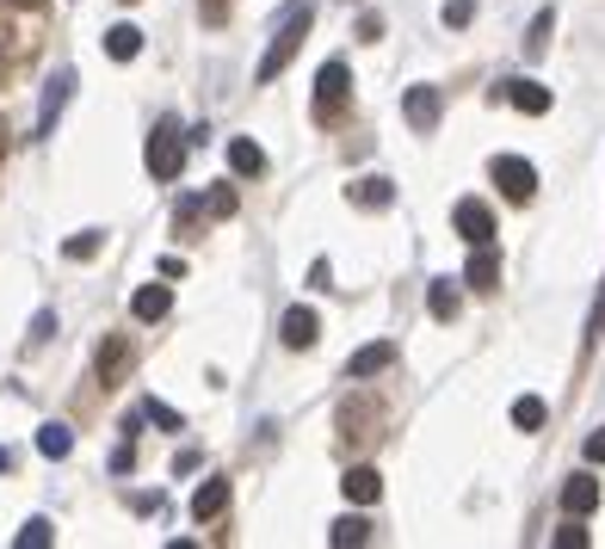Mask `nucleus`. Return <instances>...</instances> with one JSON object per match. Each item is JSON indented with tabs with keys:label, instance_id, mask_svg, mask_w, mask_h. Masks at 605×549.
<instances>
[{
	"label": "nucleus",
	"instance_id": "obj_1",
	"mask_svg": "<svg viewBox=\"0 0 605 549\" xmlns=\"http://www.w3.org/2000/svg\"><path fill=\"white\" fill-rule=\"evenodd\" d=\"M309 20H316V7L309 0H297V7H284V20H279V32H272V43H266V57H260V68H254V80H279L284 75V62L297 57V43H302V32H309Z\"/></svg>",
	"mask_w": 605,
	"mask_h": 549
},
{
	"label": "nucleus",
	"instance_id": "obj_2",
	"mask_svg": "<svg viewBox=\"0 0 605 549\" xmlns=\"http://www.w3.org/2000/svg\"><path fill=\"white\" fill-rule=\"evenodd\" d=\"M143 161H149L155 179H180V167H186V136H180V124L173 117H161L149 130V149H143Z\"/></svg>",
	"mask_w": 605,
	"mask_h": 549
},
{
	"label": "nucleus",
	"instance_id": "obj_3",
	"mask_svg": "<svg viewBox=\"0 0 605 549\" xmlns=\"http://www.w3.org/2000/svg\"><path fill=\"white\" fill-rule=\"evenodd\" d=\"M494 186L507 191L513 204H526L531 191H538V167L519 161V154H494Z\"/></svg>",
	"mask_w": 605,
	"mask_h": 549
},
{
	"label": "nucleus",
	"instance_id": "obj_4",
	"mask_svg": "<svg viewBox=\"0 0 605 549\" xmlns=\"http://www.w3.org/2000/svg\"><path fill=\"white\" fill-rule=\"evenodd\" d=\"M452 223H457V235H464V241H470V247L494 241V210L482 204V198H457Z\"/></svg>",
	"mask_w": 605,
	"mask_h": 549
},
{
	"label": "nucleus",
	"instance_id": "obj_5",
	"mask_svg": "<svg viewBox=\"0 0 605 549\" xmlns=\"http://www.w3.org/2000/svg\"><path fill=\"white\" fill-rule=\"evenodd\" d=\"M279 340L291 346V352H309V346L322 340V315L316 309H284V322H279Z\"/></svg>",
	"mask_w": 605,
	"mask_h": 549
},
{
	"label": "nucleus",
	"instance_id": "obj_6",
	"mask_svg": "<svg viewBox=\"0 0 605 549\" xmlns=\"http://www.w3.org/2000/svg\"><path fill=\"white\" fill-rule=\"evenodd\" d=\"M69 93H75V68H57V75L44 80V105H38V136L57 130L62 105H69Z\"/></svg>",
	"mask_w": 605,
	"mask_h": 549
},
{
	"label": "nucleus",
	"instance_id": "obj_7",
	"mask_svg": "<svg viewBox=\"0 0 605 549\" xmlns=\"http://www.w3.org/2000/svg\"><path fill=\"white\" fill-rule=\"evenodd\" d=\"M390 364H396V340H371V346H359V352L346 359V383L378 377V371H390Z\"/></svg>",
	"mask_w": 605,
	"mask_h": 549
},
{
	"label": "nucleus",
	"instance_id": "obj_8",
	"mask_svg": "<svg viewBox=\"0 0 605 549\" xmlns=\"http://www.w3.org/2000/svg\"><path fill=\"white\" fill-rule=\"evenodd\" d=\"M563 512H568V519L600 512V482H593V475H568V482H563Z\"/></svg>",
	"mask_w": 605,
	"mask_h": 549
},
{
	"label": "nucleus",
	"instance_id": "obj_9",
	"mask_svg": "<svg viewBox=\"0 0 605 549\" xmlns=\"http://www.w3.org/2000/svg\"><path fill=\"white\" fill-rule=\"evenodd\" d=\"M346 93H353V75H346V62H322V75H316V105H322V112H334Z\"/></svg>",
	"mask_w": 605,
	"mask_h": 549
},
{
	"label": "nucleus",
	"instance_id": "obj_10",
	"mask_svg": "<svg viewBox=\"0 0 605 549\" xmlns=\"http://www.w3.org/2000/svg\"><path fill=\"white\" fill-rule=\"evenodd\" d=\"M402 112H408V124H415L420 136L439 124V87H408V99H402Z\"/></svg>",
	"mask_w": 605,
	"mask_h": 549
},
{
	"label": "nucleus",
	"instance_id": "obj_11",
	"mask_svg": "<svg viewBox=\"0 0 605 549\" xmlns=\"http://www.w3.org/2000/svg\"><path fill=\"white\" fill-rule=\"evenodd\" d=\"M168 309H173V290H168V285H143V290L131 297V315H136V322H161Z\"/></svg>",
	"mask_w": 605,
	"mask_h": 549
},
{
	"label": "nucleus",
	"instance_id": "obj_12",
	"mask_svg": "<svg viewBox=\"0 0 605 549\" xmlns=\"http://www.w3.org/2000/svg\"><path fill=\"white\" fill-rule=\"evenodd\" d=\"M464 285H476V290H494V285H501V253H494L489 241L476 247V260H470V272H464Z\"/></svg>",
	"mask_w": 605,
	"mask_h": 549
},
{
	"label": "nucleus",
	"instance_id": "obj_13",
	"mask_svg": "<svg viewBox=\"0 0 605 549\" xmlns=\"http://www.w3.org/2000/svg\"><path fill=\"white\" fill-rule=\"evenodd\" d=\"M223 507H229V482H223V475H210L205 488L192 494V519L205 525V519H217V512H223Z\"/></svg>",
	"mask_w": 605,
	"mask_h": 549
},
{
	"label": "nucleus",
	"instance_id": "obj_14",
	"mask_svg": "<svg viewBox=\"0 0 605 549\" xmlns=\"http://www.w3.org/2000/svg\"><path fill=\"white\" fill-rule=\"evenodd\" d=\"M229 167L242 173V179H260V173H266V149H260V142H247V136H235V142H229Z\"/></svg>",
	"mask_w": 605,
	"mask_h": 549
},
{
	"label": "nucleus",
	"instance_id": "obj_15",
	"mask_svg": "<svg viewBox=\"0 0 605 549\" xmlns=\"http://www.w3.org/2000/svg\"><path fill=\"white\" fill-rule=\"evenodd\" d=\"M341 488H346V500L371 507V500L383 494V475H378V470H365V463H359V470H346V475H341Z\"/></svg>",
	"mask_w": 605,
	"mask_h": 549
},
{
	"label": "nucleus",
	"instance_id": "obj_16",
	"mask_svg": "<svg viewBox=\"0 0 605 549\" xmlns=\"http://www.w3.org/2000/svg\"><path fill=\"white\" fill-rule=\"evenodd\" d=\"M507 99H513L526 117L550 112V87H538V80H507Z\"/></svg>",
	"mask_w": 605,
	"mask_h": 549
},
{
	"label": "nucleus",
	"instance_id": "obj_17",
	"mask_svg": "<svg viewBox=\"0 0 605 549\" xmlns=\"http://www.w3.org/2000/svg\"><path fill=\"white\" fill-rule=\"evenodd\" d=\"M136 50H143V32H136V25H112V32H106V57L112 62H131Z\"/></svg>",
	"mask_w": 605,
	"mask_h": 549
},
{
	"label": "nucleus",
	"instance_id": "obj_18",
	"mask_svg": "<svg viewBox=\"0 0 605 549\" xmlns=\"http://www.w3.org/2000/svg\"><path fill=\"white\" fill-rule=\"evenodd\" d=\"M427 309H433V322H457V290H452V278H433V290H427Z\"/></svg>",
	"mask_w": 605,
	"mask_h": 549
},
{
	"label": "nucleus",
	"instance_id": "obj_19",
	"mask_svg": "<svg viewBox=\"0 0 605 549\" xmlns=\"http://www.w3.org/2000/svg\"><path fill=\"white\" fill-rule=\"evenodd\" d=\"M390 198H396V191H390V179H378V173L353 186V204H365V210H383V204H390Z\"/></svg>",
	"mask_w": 605,
	"mask_h": 549
},
{
	"label": "nucleus",
	"instance_id": "obj_20",
	"mask_svg": "<svg viewBox=\"0 0 605 549\" xmlns=\"http://www.w3.org/2000/svg\"><path fill=\"white\" fill-rule=\"evenodd\" d=\"M38 451H44V457H69V451H75V433H69L62 420H50V426L38 433Z\"/></svg>",
	"mask_w": 605,
	"mask_h": 549
},
{
	"label": "nucleus",
	"instance_id": "obj_21",
	"mask_svg": "<svg viewBox=\"0 0 605 549\" xmlns=\"http://www.w3.org/2000/svg\"><path fill=\"white\" fill-rule=\"evenodd\" d=\"M365 537H371L365 519H334V531H328V544H334V549H359Z\"/></svg>",
	"mask_w": 605,
	"mask_h": 549
},
{
	"label": "nucleus",
	"instance_id": "obj_22",
	"mask_svg": "<svg viewBox=\"0 0 605 549\" xmlns=\"http://www.w3.org/2000/svg\"><path fill=\"white\" fill-rule=\"evenodd\" d=\"M513 426H519V433H538V426H544V401L519 396V401H513Z\"/></svg>",
	"mask_w": 605,
	"mask_h": 549
},
{
	"label": "nucleus",
	"instance_id": "obj_23",
	"mask_svg": "<svg viewBox=\"0 0 605 549\" xmlns=\"http://www.w3.org/2000/svg\"><path fill=\"white\" fill-rule=\"evenodd\" d=\"M550 32H556V13H538V20H531V38H526V50H531V57H544Z\"/></svg>",
	"mask_w": 605,
	"mask_h": 549
},
{
	"label": "nucleus",
	"instance_id": "obj_24",
	"mask_svg": "<svg viewBox=\"0 0 605 549\" xmlns=\"http://www.w3.org/2000/svg\"><path fill=\"white\" fill-rule=\"evenodd\" d=\"M62 253H69V260H94V253H99V228H81L75 241L62 247Z\"/></svg>",
	"mask_w": 605,
	"mask_h": 549
},
{
	"label": "nucleus",
	"instance_id": "obj_25",
	"mask_svg": "<svg viewBox=\"0 0 605 549\" xmlns=\"http://www.w3.org/2000/svg\"><path fill=\"white\" fill-rule=\"evenodd\" d=\"M50 537H57V531H50V519H32V525L20 531V549H44Z\"/></svg>",
	"mask_w": 605,
	"mask_h": 549
},
{
	"label": "nucleus",
	"instance_id": "obj_26",
	"mask_svg": "<svg viewBox=\"0 0 605 549\" xmlns=\"http://www.w3.org/2000/svg\"><path fill=\"white\" fill-rule=\"evenodd\" d=\"M439 20H445V25H470L476 20V0H445V7H439Z\"/></svg>",
	"mask_w": 605,
	"mask_h": 549
},
{
	"label": "nucleus",
	"instance_id": "obj_27",
	"mask_svg": "<svg viewBox=\"0 0 605 549\" xmlns=\"http://www.w3.org/2000/svg\"><path fill=\"white\" fill-rule=\"evenodd\" d=\"M205 210H210V216H235V191H229V186H223V191H210V204H205Z\"/></svg>",
	"mask_w": 605,
	"mask_h": 549
},
{
	"label": "nucleus",
	"instance_id": "obj_28",
	"mask_svg": "<svg viewBox=\"0 0 605 549\" xmlns=\"http://www.w3.org/2000/svg\"><path fill=\"white\" fill-rule=\"evenodd\" d=\"M556 549H587V531L581 525H563V531H556Z\"/></svg>",
	"mask_w": 605,
	"mask_h": 549
},
{
	"label": "nucleus",
	"instance_id": "obj_29",
	"mask_svg": "<svg viewBox=\"0 0 605 549\" xmlns=\"http://www.w3.org/2000/svg\"><path fill=\"white\" fill-rule=\"evenodd\" d=\"M587 463H605V426L600 433H587Z\"/></svg>",
	"mask_w": 605,
	"mask_h": 549
},
{
	"label": "nucleus",
	"instance_id": "obj_30",
	"mask_svg": "<svg viewBox=\"0 0 605 549\" xmlns=\"http://www.w3.org/2000/svg\"><path fill=\"white\" fill-rule=\"evenodd\" d=\"M605 327V285H600V297H593V315H587V334H600Z\"/></svg>",
	"mask_w": 605,
	"mask_h": 549
},
{
	"label": "nucleus",
	"instance_id": "obj_31",
	"mask_svg": "<svg viewBox=\"0 0 605 549\" xmlns=\"http://www.w3.org/2000/svg\"><path fill=\"white\" fill-rule=\"evenodd\" d=\"M50 334H57V315H50V309H44L38 322H32V340H50Z\"/></svg>",
	"mask_w": 605,
	"mask_h": 549
},
{
	"label": "nucleus",
	"instance_id": "obj_32",
	"mask_svg": "<svg viewBox=\"0 0 605 549\" xmlns=\"http://www.w3.org/2000/svg\"><path fill=\"white\" fill-rule=\"evenodd\" d=\"M0 470H13V451H7V445H0Z\"/></svg>",
	"mask_w": 605,
	"mask_h": 549
},
{
	"label": "nucleus",
	"instance_id": "obj_33",
	"mask_svg": "<svg viewBox=\"0 0 605 549\" xmlns=\"http://www.w3.org/2000/svg\"><path fill=\"white\" fill-rule=\"evenodd\" d=\"M13 7H25V0H13Z\"/></svg>",
	"mask_w": 605,
	"mask_h": 549
}]
</instances>
